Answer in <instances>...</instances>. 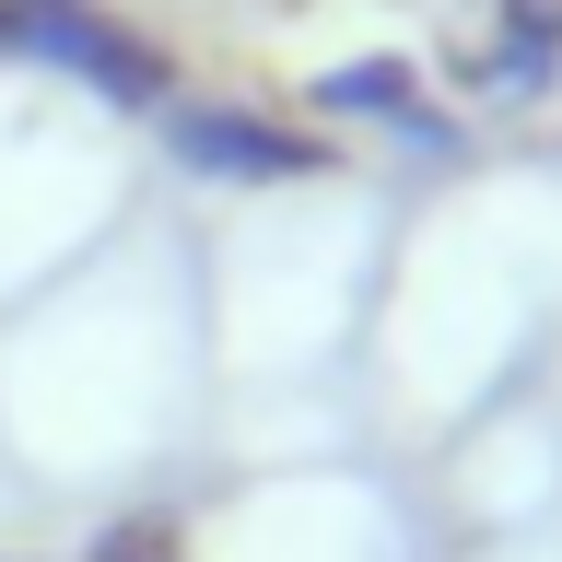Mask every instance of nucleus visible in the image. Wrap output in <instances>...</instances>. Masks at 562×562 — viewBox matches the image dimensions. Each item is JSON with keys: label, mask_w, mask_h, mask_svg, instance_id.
Segmentation results:
<instances>
[{"label": "nucleus", "mask_w": 562, "mask_h": 562, "mask_svg": "<svg viewBox=\"0 0 562 562\" xmlns=\"http://www.w3.org/2000/svg\"><path fill=\"white\" fill-rule=\"evenodd\" d=\"M0 59L59 70L117 117H165V94H176V59L140 24H117L105 0H0Z\"/></svg>", "instance_id": "f257e3e1"}, {"label": "nucleus", "mask_w": 562, "mask_h": 562, "mask_svg": "<svg viewBox=\"0 0 562 562\" xmlns=\"http://www.w3.org/2000/svg\"><path fill=\"white\" fill-rule=\"evenodd\" d=\"M305 105H316V117H351V130H411L434 94H422L411 59H340V70L305 82Z\"/></svg>", "instance_id": "20e7f679"}, {"label": "nucleus", "mask_w": 562, "mask_h": 562, "mask_svg": "<svg viewBox=\"0 0 562 562\" xmlns=\"http://www.w3.org/2000/svg\"><path fill=\"white\" fill-rule=\"evenodd\" d=\"M492 12H504V0H492Z\"/></svg>", "instance_id": "423d86ee"}, {"label": "nucleus", "mask_w": 562, "mask_h": 562, "mask_svg": "<svg viewBox=\"0 0 562 562\" xmlns=\"http://www.w3.org/2000/svg\"><path fill=\"white\" fill-rule=\"evenodd\" d=\"M82 562H188V551H176V527L130 516V527H105V539H94V551H82Z\"/></svg>", "instance_id": "39448f33"}, {"label": "nucleus", "mask_w": 562, "mask_h": 562, "mask_svg": "<svg viewBox=\"0 0 562 562\" xmlns=\"http://www.w3.org/2000/svg\"><path fill=\"white\" fill-rule=\"evenodd\" d=\"M551 70H562V0H504L481 24V47L457 59V82L481 105H527V94H551Z\"/></svg>", "instance_id": "7ed1b4c3"}, {"label": "nucleus", "mask_w": 562, "mask_h": 562, "mask_svg": "<svg viewBox=\"0 0 562 562\" xmlns=\"http://www.w3.org/2000/svg\"><path fill=\"white\" fill-rule=\"evenodd\" d=\"M153 130H165L176 176H200V188H305V176L340 165L316 130H293L270 105H235V94H165Z\"/></svg>", "instance_id": "f03ea898"}]
</instances>
